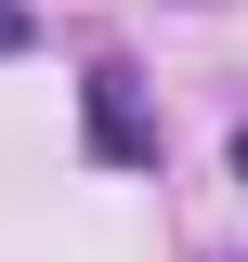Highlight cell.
<instances>
[{"mask_svg":"<svg viewBox=\"0 0 248 262\" xmlns=\"http://www.w3.org/2000/svg\"><path fill=\"white\" fill-rule=\"evenodd\" d=\"M92 158H105V170H144V158H157L144 105H131V66H92Z\"/></svg>","mask_w":248,"mask_h":262,"instance_id":"obj_1","label":"cell"},{"mask_svg":"<svg viewBox=\"0 0 248 262\" xmlns=\"http://www.w3.org/2000/svg\"><path fill=\"white\" fill-rule=\"evenodd\" d=\"M27 39H39V27H27V0H0V53H27Z\"/></svg>","mask_w":248,"mask_h":262,"instance_id":"obj_2","label":"cell"},{"mask_svg":"<svg viewBox=\"0 0 248 262\" xmlns=\"http://www.w3.org/2000/svg\"><path fill=\"white\" fill-rule=\"evenodd\" d=\"M235 184H248V131H235Z\"/></svg>","mask_w":248,"mask_h":262,"instance_id":"obj_3","label":"cell"}]
</instances>
